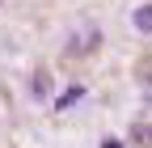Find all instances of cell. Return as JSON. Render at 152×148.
<instances>
[{
  "mask_svg": "<svg viewBox=\"0 0 152 148\" xmlns=\"http://www.w3.org/2000/svg\"><path fill=\"white\" fill-rule=\"evenodd\" d=\"M68 47H72V55H89V47H97V30H85L80 38L72 34V42H68Z\"/></svg>",
  "mask_w": 152,
  "mask_h": 148,
  "instance_id": "cell-1",
  "label": "cell"
},
{
  "mask_svg": "<svg viewBox=\"0 0 152 148\" xmlns=\"http://www.w3.org/2000/svg\"><path fill=\"white\" fill-rule=\"evenodd\" d=\"M131 26H135L140 34H152V4H140L135 13H131Z\"/></svg>",
  "mask_w": 152,
  "mask_h": 148,
  "instance_id": "cell-2",
  "label": "cell"
},
{
  "mask_svg": "<svg viewBox=\"0 0 152 148\" xmlns=\"http://www.w3.org/2000/svg\"><path fill=\"white\" fill-rule=\"evenodd\" d=\"M135 72H140V89H144V102H152V59H148V64H140Z\"/></svg>",
  "mask_w": 152,
  "mask_h": 148,
  "instance_id": "cell-3",
  "label": "cell"
},
{
  "mask_svg": "<svg viewBox=\"0 0 152 148\" xmlns=\"http://www.w3.org/2000/svg\"><path fill=\"white\" fill-rule=\"evenodd\" d=\"M131 140H135L140 148H152V127H144V123H135V127H131Z\"/></svg>",
  "mask_w": 152,
  "mask_h": 148,
  "instance_id": "cell-4",
  "label": "cell"
},
{
  "mask_svg": "<svg viewBox=\"0 0 152 148\" xmlns=\"http://www.w3.org/2000/svg\"><path fill=\"white\" fill-rule=\"evenodd\" d=\"M51 93V76L47 72H34V97H47Z\"/></svg>",
  "mask_w": 152,
  "mask_h": 148,
  "instance_id": "cell-5",
  "label": "cell"
},
{
  "mask_svg": "<svg viewBox=\"0 0 152 148\" xmlns=\"http://www.w3.org/2000/svg\"><path fill=\"white\" fill-rule=\"evenodd\" d=\"M80 97H85V89H80V85H72L68 93L59 97V110H64V106H72V102H80Z\"/></svg>",
  "mask_w": 152,
  "mask_h": 148,
  "instance_id": "cell-6",
  "label": "cell"
},
{
  "mask_svg": "<svg viewBox=\"0 0 152 148\" xmlns=\"http://www.w3.org/2000/svg\"><path fill=\"white\" fill-rule=\"evenodd\" d=\"M102 148H123V144L118 140H102Z\"/></svg>",
  "mask_w": 152,
  "mask_h": 148,
  "instance_id": "cell-7",
  "label": "cell"
}]
</instances>
